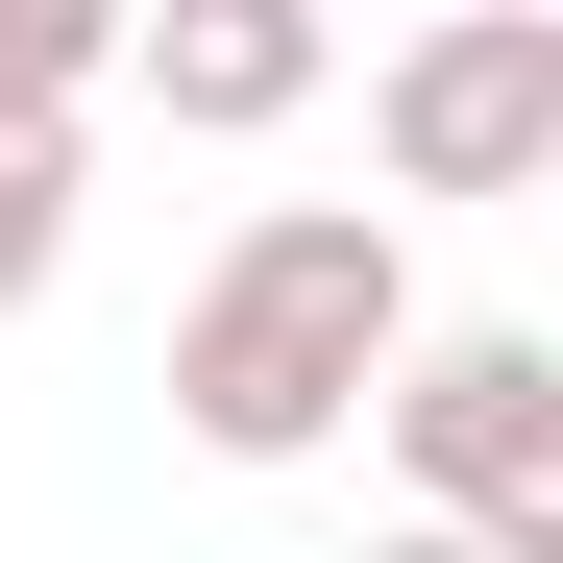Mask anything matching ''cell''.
<instances>
[{
  "label": "cell",
  "mask_w": 563,
  "mask_h": 563,
  "mask_svg": "<svg viewBox=\"0 0 563 563\" xmlns=\"http://www.w3.org/2000/svg\"><path fill=\"white\" fill-rule=\"evenodd\" d=\"M367 417H393V465H417V539L563 563V343L539 319H417Z\"/></svg>",
  "instance_id": "cell-2"
},
{
  "label": "cell",
  "mask_w": 563,
  "mask_h": 563,
  "mask_svg": "<svg viewBox=\"0 0 563 563\" xmlns=\"http://www.w3.org/2000/svg\"><path fill=\"white\" fill-rule=\"evenodd\" d=\"M367 147H393V197H539L563 172V0H441V25L367 74Z\"/></svg>",
  "instance_id": "cell-3"
},
{
  "label": "cell",
  "mask_w": 563,
  "mask_h": 563,
  "mask_svg": "<svg viewBox=\"0 0 563 563\" xmlns=\"http://www.w3.org/2000/svg\"><path fill=\"white\" fill-rule=\"evenodd\" d=\"M367 563H465V539H417V515H393V539H367Z\"/></svg>",
  "instance_id": "cell-7"
},
{
  "label": "cell",
  "mask_w": 563,
  "mask_h": 563,
  "mask_svg": "<svg viewBox=\"0 0 563 563\" xmlns=\"http://www.w3.org/2000/svg\"><path fill=\"white\" fill-rule=\"evenodd\" d=\"M393 343H417V245L367 197H269L197 295H172V417H197V465H319L393 393Z\"/></svg>",
  "instance_id": "cell-1"
},
{
  "label": "cell",
  "mask_w": 563,
  "mask_h": 563,
  "mask_svg": "<svg viewBox=\"0 0 563 563\" xmlns=\"http://www.w3.org/2000/svg\"><path fill=\"white\" fill-rule=\"evenodd\" d=\"M123 74H147L197 147H269V123L343 74V25H319V0H147V25H123Z\"/></svg>",
  "instance_id": "cell-4"
},
{
  "label": "cell",
  "mask_w": 563,
  "mask_h": 563,
  "mask_svg": "<svg viewBox=\"0 0 563 563\" xmlns=\"http://www.w3.org/2000/svg\"><path fill=\"white\" fill-rule=\"evenodd\" d=\"M123 74V0H0V123H74Z\"/></svg>",
  "instance_id": "cell-5"
},
{
  "label": "cell",
  "mask_w": 563,
  "mask_h": 563,
  "mask_svg": "<svg viewBox=\"0 0 563 563\" xmlns=\"http://www.w3.org/2000/svg\"><path fill=\"white\" fill-rule=\"evenodd\" d=\"M74 269V123H0V319Z\"/></svg>",
  "instance_id": "cell-6"
}]
</instances>
